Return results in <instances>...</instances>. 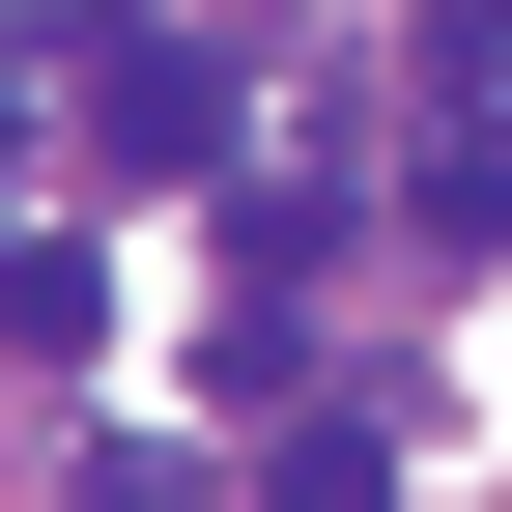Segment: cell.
I'll list each match as a JSON object with an SVG mask.
<instances>
[{
	"mask_svg": "<svg viewBox=\"0 0 512 512\" xmlns=\"http://www.w3.org/2000/svg\"><path fill=\"white\" fill-rule=\"evenodd\" d=\"M57 57H86V29H0V143H29V86H57Z\"/></svg>",
	"mask_w": 512,
	"mask_h": 512,
	"instance_id": "obj_5",
	"label": "cell"
},
{
	"mask_svg": "<svg viewBox=\"0 0 512 512\" xmlns=\"http://www.w3.org/2000/svg\"><path fill=\"white\" fill-rule=\"evenodd\" d=\"M256 484H285V512H399V456H370V427H285Z\"/></svg>",
	"mask_w": 512,
	"mask_h": 512,
	"instance_id": "obj_4",
	"label": "cell"
},
{
	"mask_svg": "<svg viewBox=\"0 0 512 512\" xmlns=\"http://www.w3.org/2000/svg\"><path fill=\"white\" fill-rule=\"evenodd\" d=\"M399 228H427V256H512V114H484V29L427 57V143H399Z\"/></svg>",
	"mask_w": 512,
	"mask_h": 512,
	"instance_id": "obj_2",
	"label": "cell"
},
{
	"mask_svg": "<svg viewBox=\"0 0 512 512\" xmlns=\"http://www.w3.org/2000/svg\"><path fill=\"white\" fill-rule=\"evenodd\" d=\"M57 86H86V171H228V57L200 29H86Z\"/></svg>",
	"mask_w": 512,
	"mask_h": 512,
	"instance_id": "obj_1",
	"label": "cell"
},
{
	"mask_svg": "<svg viewBox=\"0 0 512 512\" xmlns=\"http://www.w3.org/2000/svg\"><path fill=\"white\" fill-rule=\"evenodd\" d=\"M114 342V285H86V228H0V370H86Z\"/></svg>",
	"mask_w": 512,
	"mask_h": 512,
	"instance_id": "obj_3",
	"label": "cell"
}]
</instances>
